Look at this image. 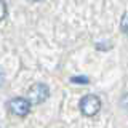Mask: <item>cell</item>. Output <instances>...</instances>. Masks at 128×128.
<instances>
[{
    "instance_id": "1",
    "label": "cell",
    "mask_w": 128,
    "mask_h": 128,
    "mask_svg": "<svg viewBox=\"0 0 128 128\" xmlns=\"http://www.w3.org/2000/svg\"><path fill=\"white\" fill-rule=\"evenodd\" d=\"M101 109V99L94 94H86L80 101V110L86 115V117H93Z\"/></svg>"
},
{
    "instance_id": "2",
    "label": "cell",
    "mask_w": 128,
    "mask_h": 128,
    "mask_svg": "<svg viewBox=\"0 0 128 128\" xmlns=\"http://www.w3.org/2000/svg\"><path fill=\"white\" fill-rule=\"evenodd\" d=\"M48 94H50V90L45 83H34L27 91V101L30 104H40L48 98Z\"/></svg>"
},
{
    "instance_id": "3",
    "label": "cell",
    "mask_w": 128,
    "mask_h": 128,
    "mask_svg": "<svg viewBox=\"0 0 128 128\" xmlns=\"http://www.w3.org/2000/svg\"><path fill=\"white\" fill-rule=\"evenodd\" d=\"M8 107H10L11 114L18 115V117H26L30 110V102L26 98H14L8 102Z\"/></svg>"
},
{
    "instance_id": "4",
    "label": "cell",
    "mask_w": 128,
    "mask_h": 128,
    "mask_svg": "<svg viewBox=\"0 0 128 128\" xmlns=\"http://www.w3.org/2000/svg\"><path fill=\"white\" fill-rule=\"evenodd\" d=\"M120 29L125 35H128V13H125L122 16V21H120Z\"/></svg>"
},
{
    "instance_id": "5",
    "label": "cell",
    "mask_w": 128,
    "mask_h": 128,
    "mask_svg": "<svg viewBox=\"0 0 128 128\" xmlns=\"http://www.w3.org/2000/svg\"><path fill=\"white\" fill-rule=\"evenodd\" d=\"M5 16H6V3L0 0V21L5 19Z\"/></svg>"
},
{
    "instance_id": "6",
    "label": "cell",
    "mask_w": 128,
    "mask_h": 128,
    "mask_svg": "<svg viewBox=\"0 0 128 128\" xmlns=\"http://www.w3.org/2000/svg\"><path fill=\"white\" fill-rule=\"evenodd\" d=\"M72 82L74 83H88L86 77H72Z\"/></svg>"
},
{
    "instance_id": "7",
    "label": "cell",
    "mask_w": 128,
    "mask_h": 128,
    "mask_svg": "<svg viewBox=\"0 0 128 128\" xmlns=\"http://www.w3.org/2000/svg\"><path fill=\"white\" fill-rule=\"evenodd\" d=\"M3 78H5V77H3V72H2V70H0V86H2V85H3Z\"/></svg>"
},
{
    "instance_id": "8",
    "label": "cell",
    "mask_w": 128,
    "mask_h": 128,
    "mask_svg": "<svg viewBox=\"0 0 128 128\" xmlns=\"http://www.w3.org/2000/svg\"><path fill=\"white\" fill-rule=\"evenodd\" d=\"M30 2H38V0H30Z\"/></svg>"
}]
</instances>
